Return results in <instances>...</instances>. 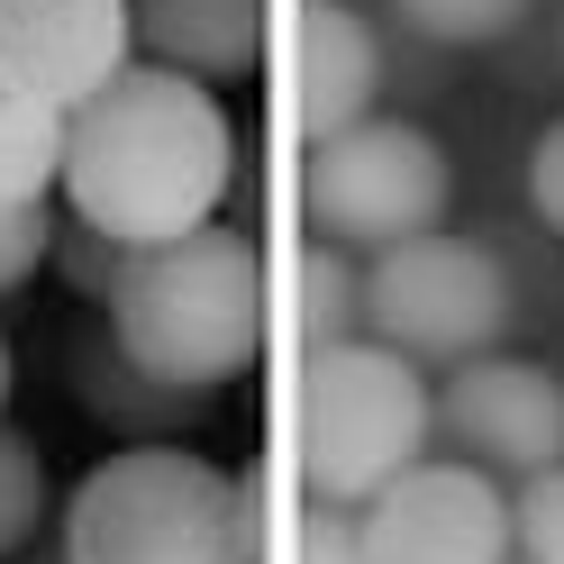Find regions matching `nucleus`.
Returning a JSON list of instances; mask_svg holds the SVG:
<instances>
[{"label": "nucleus", "instance_id": "f257e3e1", "mask_svg": "<svg viewBox=\"0 0 564 564\" xmlns=\"http://www.w3.org/2000/svg\"><path fill=\"white\" fill-rule=\"evenodd\" d=\"M228 173H237V128L200 83L164 74V64H128L110 91H91L64 119V200L119 246H164L209 228Z\"/></svg>", "mask_w": 564, "mask_h": 564}, {"label": "nucleus", "instance_id": "f03ea898", "mask_svg": "<svg viewBox=\"0 0 564 564\" xmlns=\"http://www.w3.org/2000/svg\"><path fill=\"white\" fill-rule=\"evenodd\" d=\"M100 319L147 373L183 382V392H219L264 346V264L219 219L164 246H128Z\"/></svg>", "mask_w": 564, "mask_h": 564}, {"label": "nucleus", "instance_id": "7ed1b4c3", "mask_svg": "<svg viewBox=\"0 0 564 564\" xmlns=\"http://www.w3.org/2000/svg\"><path fill=\"white\" fill-rule=\"evenodd\" d=\"M437 437V392L410 356L373 337L310 346L292 382V482L301 501L365 510L382 482H401Z\"/></svg>", "mask_w": 564, "mask_h": 564}, {"label": "nucleus", "instance_id": "20e7f679", "mask_svg": "<svg viewBox=\"0 0 564 564\" xmlns=\"http://www.w3.org/2000/svg\"><path fill=\"white\" fill-rule=\"evenodd\" d=\"M74 564H256V482L192 446L110 455L64 510Z\"/></svg>", "mask_w": 564, "mask_h": 564}, {"label": "nucleus", "instance_id": "39448f33", "mask_svg": "<svg viewBox=\"0 0 564 564\" xmlns=\"http://www.w3.org/2000/svg\"><path fill=\"white\" fill-rule=\"evenodd\" d=\"M446 209H455V164L410 119H365L301 155V219H310V237L346 246V256L410 246V237L446 228Z\"/></svg>", "mask_w": 564, "mask_h": 564}, {"label": "nucleus", "instance_id": "423d86ee", "mask_svg": "<svg viewBox=\"0 0 564 564\" xmlns=\"http://www.w3.org/2000/svg\"><path fill=\"white\" fill-rule=\"evenodd\" d=\"M501 328H510V273L491 246L455 237V228L382 246L365 264V337L410 356L419 373H455V365L491 356Z\"/></svg>", "mask_w": 564, "mask_h": 564}, {"label": "nucleus", "instance_id": "0eeeda50", "mask_svg": "<svg viewBox=\"0 0 564 564\" xmlns=\"http://www.w3.org/2000/svg\"><path fill=\"white\" fill-rule=\"evenodd\" d=\"M365 555L373 564H510V501L482 465H419L365 501Z\"/></svg>", "mask_w": 564, "mask_h": 564}, {"label": "nucleus", "instance_id": "6e6552de", "mask_svg": "<svg viewBox=\"0 0 564 564\" xmlns=\"http://www.w3.org/2000/svg\"><path fill=\"white\" fill-rule=\"evenodd\" d=\"M437 437L491 482L564 465V382L528 356H474L437 382Z\"/></svg>", "mask_w": 564, "mask_h": 564}, {"label": "nucleus", "instance_id": "1a4fd4ad", "mask_svg": "<svg viewBox=\"0 0 564 564\" xmlns=\"http://www.w3.org/2000/svg\"><path fill=\"white\" fill-rule=\"evenodd\" d=\"M128 0H0V91L74 119L128 74Z\"/></svg>", "mask_w": 564, "mask_h": 564}, {"label": "nucleus", "instance_id": "9d476101", "mask_svg": "<svg viewBox=\"0 0 564 564\" xmlns=\"http://www.w3.org/2000/svg\"><path fill=\"white\" fill-rule=\"evenodd\" d=\"M382 100V37L365 10L346 0H301L292 19V128L319 147V137L365 128Z\"/></svg>", "mask_w": 564, "mask_h": 564}, {"label": "nucleus", "instance_id": "9b49d317", "mask_svg": "<svg viewBox=\"0 0 564 564\" xmlns=\"http://www.w3.org/2000/svg\"><path fill=\"white\" fill-rule=\"evenodd\" d=\"M264 0H128V46L200 91L246 83L264 64Z\"/></svg>", "mask_w": 564, "mask_h": 564}, {"label": "nucleus", "instance_id": "f8f14e48", "mask_svg": "<svg viewBox=\"0 0 564 564\" xmlns=\"http://www.w3.org/2000/svg\"><path fill=\"white\" fill-rule=\"evenodd\" d=\"M74 392H83V410L100 419V429H119V437H137V446H164V429H183V419L209 401V392H183V382H164V373H147L128 356V346L110 337V319L100 328H83L74 346Z\"/></svg>", "mask_w": 564, "mask_h": 564}, {"label": "nucleus", "instance_id": "ddd939ff", "mask_svg": "<svg viewBox=\"0 0 564 564\" xmlns=\"http://www.w3.org/2000/svg\"><path fill=\"white\" fill-rule=\"evenodd\" d=\"M64 183V119L0 91V209H28Z\"/></svg>", "mask_w": 564, "mask_h": 564}, {"label": "nucleus", "instance_id": "4468645a", "mask_svg": "<svg viewBox=\"0 0 564 564\" xmlns=\"http://www.w3.org/2000/svg\"><path fill=\"white\" fill-rule=\"evenodd\" d=\"M356 328H365V273H356V256L328 246V237H310L301 246V346H337Z\"/></svg>", "mask_w": 564, "mask_h": 564}, {"label": "nucleus", "instance_id": "2eb2a0df", "mask_svg": "<svg viewBox=\"0 0 564 564\" xmlns=\"http://www.w3.org/2000/svg\"><path fill=\"white\" fill-rule=\"evenodd\" d=\"M37 519H46V455L0 429V564L28 555V538H37Z\"/></svg>", "mask_w": 564, "mask_h": 564}, {"label": "nucleus", "instance_id": "dca6fc26", "mask_svg": "<svg viewBox=\"0 0 564 564\" xmlns=\"http://www.w3.org/2000/svg\"><path fill=\"white\" fill-rule=\"evenodd\" d=\"M392 10L437 46H482V37H501V28L528 19V0H392Z\"/></svg>", "mask_w": 564, "mask_h": 564}, {"label": "nucleus", "instance_id": "f3484780", "mask_svg": "<svg viewBox=\"0 0 564 564\" xmlns=\"http://www.w3.org/2000/svg\"><path fill=\"white\" fill-rule=\"evenodd\" d=\"M282 564H373L365 555V510L301 501L292 510V538H282Z\"/></svg>", "mask_w": 564, "mask_h": 564}, {"label": "nucleus", "instance_id": "a211bd4d", "mask_svg": "<svg viewBox=\"0 0 564 564\" xmlns=\"http://www.w3.org/2000/svg\"><path fill=\"white\" fill-rule=\"evenodd\" d=\"M510 538H519V564H564V465H546V474L519 482Z\"/></svg>", "mask_w": 564, "mask_h": 564}, {"label": "nucleus", "instance_id": "6ab92c4d", "mask_svg": "<svg viewBox=\"0 0 564 564\" xmlns=\"http://www.w3.org/2000/svg\"><path fill=\"white\" fill-rule=\"evenodd\" d=\"M46 264H64V292H83V301H110V282H119V264H128V246H119L110 228H91V219H64Z\"/></svg>", "mask_w": 564, "mask_h": 564}, {"label": "nucleus", "instance_id": "aec40b11", "mask_svg": "<svg viewBox=\"0 0 564 564\" xmlns=\"http://www.w3.org/2000/svg\"><path fill=\"white\" fill-rule=\"evenodd\" d=\"M55 256V209L28 200V209H0V301L19 292V282H37V264Z\"/></svg>", "mask_w": 564, "mask_h": 564}, {"label": "nucleus", "instance_id": "412c9836", "mask_svg": "<svg viewBox=\"0 0 564 564\" xmlns=\"http://www.w3.org/2000/svg\"><path fill=\"white\" fill-rule=\"evenodd\" d=\"M528 200H538V219L564 237V119L538 137V155H528Z\"/></svg>", "mask_w": 564, "mask_h": 564}, {"label": "nucleus", "instance_id": "4be33fe9", "mask_svg": "<svg viewBox=\"0 0 564 564\" xmlns=\"http://www.w3.org/2000/svg\"><path fill=\"white\" fill-rule=\"evenodd\" d=\"M0 410H10V337H0Z\"/></svg>", "mask_w": 564, "mask_h": 564}, {"label": "nucleus", "instance_id": "5701e85b", "mask_svg": "<svg viewBox=\"0 0 564 564\" xmlns=\"http://www.w3.org/2000/svg\"><path fill=\"white\" fill-rule=\"evenodd\" d=\"M28 564H74V555H64V546H37V555H28Z\"/></svg>", "mask_w": 564, "mask_h": 564}]
</instances>
